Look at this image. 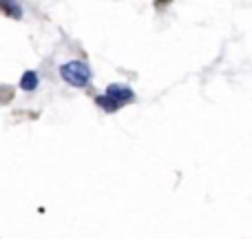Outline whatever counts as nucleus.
Segmentation results:
<instances>
[{
    "label": "nucleus",
    "mask_w": 252,
    "mask_h": 239,
    "mask_svg": "<svg viewBox=\"0 0 252 239\" xmlns=\"http://www.w3.org/2000/svg\"><path fill=\"white\" fill-rule=\"evenodd\" d=\"M95 102H97V104H100L104 111H118L120 106H122V104H118V102H115V100H111L109 96H100Z\"/></svg>",
    "instance_id": "4"
},
{
    "label": "nucleus",
    "mask_w": 252,
    "mask_h": 239,
    "mask_svg": "<svg viewBox=\"0 0 252 239\" xmlns=\"http://www.w3.org/2000/svg\"><path fill=\"white\" fill-rule=\"evenodd\" d=\"M20 87L25 89V91H33V89L38 87V75H35L33 71H27L20 80Z\"/></svg>",
    "instance_id": "3"
},
{
    "label": "nucleus",
    "mask_w": 252,
    "mask_h": 239,
    "mask_svg": "<svg viewBox=\"0 0 252 239\" xmlns=\"http://www.w3.org/2000/svg\"><path fill=\"white\" fill-rule=\"evenodd\" d=\"M0 9H2V11H7L9 18H20V7H18V4H13V2H0Z\"/></svg>",
    "instance_id": "5"
},
{
    "label": "nucleus",
    "mask_w": 252,
    "mask_h": 239,
    "mask_svg": "<svg viewBox=\"0 0 252 239\" xmlns=\"http://www.w3.org/2000/svg\"><path fill=\"white\" fill-rule=\"evenodd\" d=\"M106 96H109L111 100H115L118 104H124V102L133 100L135 93L130 91V87H124V84H111V87L106 89Z\"/></svg>",
    "instance_id": "2"
},
{
    "label": "nucleus",
    "mask_w": 252,
    "mask_h": 239,
    "mask_svg": "<svg viewBox=\"0 0 252 239\" xmlns=\"http://www.w3.org/2000/svg\"><path fill=\"white\" fill-rule=\"evenodd\" d=\"M60 75L71 87H87L89 80H91V69H89V65H84L80 60H71L60 67Z\"/></svg>",
    "instance_id": "1"
}]
</instances>
